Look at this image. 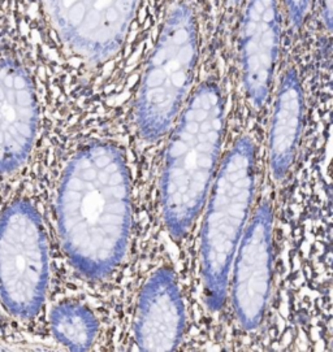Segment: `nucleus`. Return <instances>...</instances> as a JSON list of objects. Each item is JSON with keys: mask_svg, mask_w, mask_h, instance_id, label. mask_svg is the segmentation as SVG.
Wrapping results in <instances>:
<instances>
[{"mask_svg": "<svg viewBox=\"0 0 333 352\" xmlns=\"http://www.w3.org/2000/svg\"><path fill=\"white\" fill-rule=\"evenodd\" d=\"M198 60V30L186 3H176L166 14L147 60L134 106L141 137L162 138L172 126L191 87Z\"/></svg>", "mask_w": 333, "mask_h": 352, "instance_id": "3", "label": "nucleus"}, {"mask_svg": "<svg viewBox=\"0 0 333 352\" xmlns=\"http://www.w3.org/2000/svg\"><path fill=\"white\" fill-rule=\"evenodd\" d=\"M272 268V210L261 203L241 236L233 274V307L239 324L257 328L270 296Z\"/></svg>", "mask_w": 333, "mask_h": 352, "instance_id": "6", "label": "nucleus"}, {"mask_svg": "<svg viewBox=\"0 0 333 352\" xmlns=\"http://www.w3.org/2000/svg\"><path fill=\"white\" fill-rule=\"evenodd\" d=\"M303 121V93L297 73L283 76L275 99L270 130V165L274 176H286L293 163Z\"/></svg>", "mask_w": 333, "mask_h": 352, "instance_id": "10", "label": "nucleus"}, {"mask_svg": "<svg viewBox=\"0 0 333 352\" xmlns=\"http://www.w3.org/2000/svg\"><path fill=\"white\" fill-rule=\"evenodd\" d=\"M47 251L36 208L26 200L13 201L0 216V300L13 316H36L43 305Z\"/></svg>", "mask_w": 333, "mask_h": 352, "instance_id": "5", "label": "nucleus"}, {"mask_svg": "<svg viewBox=\"0 0 333 352\" xmlns=\"http://www.w3.org/2000/svg\"><path fill=\"white\" fill-rule=\"evenodd\" d=\"M254 144L241 137L226 153L215 181L202 229V274L206 303L220 309L254 194Z\"/></svg>", "mask_w": 333, "mask_h": 352, "instance_id": "4", "label": "nucleus"}, {"mask_svg": "<svg viewBox=\"0 0 333 352\" xmlns=\"http://www.w3.org/2000/svg\"><path fill=\"white\" fill-rule=\"evenodd\" d=\"M185 324L176 276L159 270L144 283L136 312V340L142 351H173Z\"/></svg>", "mask_w": 333, "mask_h": 352, "instance_id": "9", "label": "nucleus"}, {"mask_svg": "<svg viewBox=\"0 0 333 352\" xmlns=\"http://www.w3.org/2000/svg\"><path fill=\"white\" fill-rule=\"evenodd\" d=\"M289 21L294 26H299L305 20L311 0H284Z\"/></svg>", "mask_w": 333, "mask_h": 352, "instance_id": "12", "label": "nucleus"}, {"mask_svg": "<svg viewBox=\"0 0 333 352\" xmlns=\"http://www.w3.org/2000/svg\"><path fill=\"white\" fill-rule=\"evenodd\" d=\"M50 322L55 338L72 351H87L96 340V317L80 303L64 302L55 305Z\"/></svg>", "mask_w": 333, "mask_h": 352, "instance_id": "11", "label": "nucleus"}, {"mask_svg": "<svg viewBox=\"0 0 333 352\" xmlns=\"http://www.w3.org/2000/svg\"><path fill=\"white\" fill-rule=\"evenodd\" d=\"M224 130V99L214 82L191 95L168 147L162 176V207L171 234H185L202 208L214 176Z\"/></svg>", "mask_w": 333, "mask_h": 352, "instance_id": "2", "label": "nucleus"}, {"mask_svg": "<svg viewBox=\"0 0 333 352\" xmlns=\"http://www.w3.org/2000/svg\"><path fill=\"white\" fill-rule=\"evenodd\" d=\"M233 1H235V3H238V1H241V0H233Z\"/></svg>", "mask_w": 333, "mask_h": 352, "instance_id": "13", "label": "nucleus"}, {"mask_svg": "<svg viewBox=\"0 0 333 352\" xmlns=\"http://www.w3.org/2000/svg\"><path fill=\"white\" fill-rule=\"evenodd\" d=\"M38 104L29 73L14 59L0 61V173L24 164L33 148Z\"/></svg>", "mask_w": 333, "mask_h": 352, "instance_id": "7", "label": "nucleus"}, {"mask_svg": "<svg viewBox=\"0 0 333 352\" xmlns=\"http://www.w3.org/2000/svg\"><path fill=\"white\" fill-rule=\"evenodd\" d=\"M56 213L61 243L76 270L103 278L116 268L131 228L129 178L116 147L96 142L73 155L60 182Z\"/></svg>", "mask_w": 333, "mask_h": 352, "instance_id": "1", "label": "nucleus"}, {"mask_svg": "<svg viewBox=\"0 0 333 352\" xmlns=\"http://www.w3.org/2000/svg\"><path fill=\"white\" fill-rule=\"evenodd\" d=\"M280 36L277 0H248L239 28V51L245 91L258 108L268 98Z\"/></svg>", "mask_w": 333, "mask_h": 352, "instance_id": "8", "label": "nucleus"}]
</instances>
